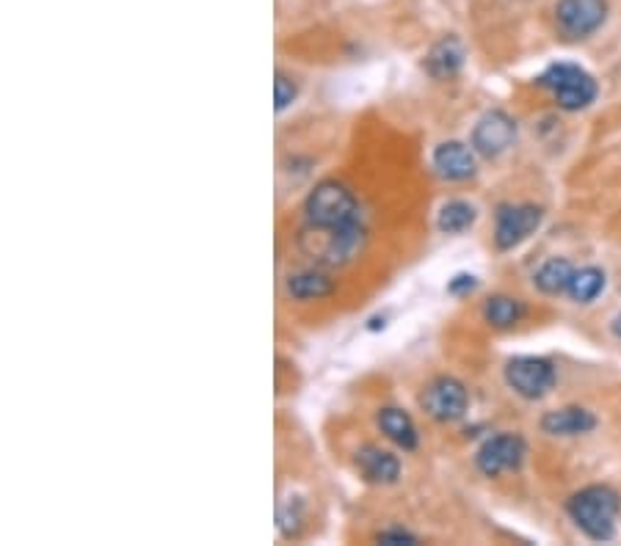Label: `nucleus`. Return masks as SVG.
<instances>
[{
	"label": "nucleus",
	"mask_w": 621,
	"mask_h": 546,
	"mask_svg": "<svg viewBox=\"0 0 621 546\" xmlns=\"http://www.w3.org/2000/svg\"><path fill=\"white\" fill-rule=\"evenodd\" d=\"M304 221L309 232H340V229L362 223L359 216V201L351 190L337 179H324L309 190L304 199Z\"/></svg>",
	"instance_id": "1"
},
{
	"label": "nucleus",
	"mask_w": 621,
	"mask_h": 546,
	"mask_svg": "<svg viewBox=\"0 0 621 546\" xmlns=\"http://www.w3.org/2000/svg\"><path fill=\"white\" fill-rule=\"evenodd\" d=\"M577 529L591 540H610L615 535V522L621 513V500L610 485H588L580 489L566 505Z\"/></svg>",
	"instance_id": "2"
},
{
	"label": "nucleus",
	"mask_w": 621,
	"mask_h": 546,
	"mask_svg": "<svg viewBox=\"0 0 621 546\" xmlns=\"http://www.w3.org/2000/svg\"><path fill=\"white\" fill-rule=\"evenodd\" d=\"M538 86H544L564 111H582L597 100L599 91L593 75L577 64H553L538 75Z\"/></svg>",
	"instance_id": "3"
},
{
	"label": "nucleus",
	"mask_w": 621,
	"mask_h": 546,
	"mask_svg": "<svg viewBox=\"0 0 621 546\" xmlns=\"http://www.w3.org/2000/svg\"><path fill=\"white\" fill-rule=\"evenodd\" d=\"M608 20V0H558L555 31L566 42H582L597 34Z\"/></svg>",
	"instance_id": "4"
},
{
	"label": "nucleus",
	"mask_w": 621,
	"mask_h": 546,
	"mask_svg": "<svg viewBox=\"0 0 621 546\" xmlns=\"http://www.w3.org/2000/svg\"><path fill=\"white\" fill-rule=\"evenodd\" d=\"M421 408L437 423H456L470 408V392L454 375H439L421 392Z\"/></svg>",
	"instance_id": "5"
},
{
	"label": "nucleus",
	"mask_w": 621,
	"mask_h": 546,
	"mask_svg": "<svg viewBox=\"0 0 621 546\" xmlns=\"http://www.w3.org/2000/svg\"><path fill=\"white\" fill-rule=\"evenodd\" d=\"M553 362L542 357H516L505 364V384L525 401H542L555 386Z\"/></svg>",
	"instance_id": "6"
},
{
	"label": "nucleus",
	"mask_w": 621,
	"mask_h": 546,
	"mask_svg": "<svg viewBox=\"0 0 621 546\" xmlns=\"http://www.w3.org/2000/svg\"><path fill=\"white\" fill-rule=\"evenodd\" d=\"M544 221V210L538 205H500L494 212V245L500 251H511L525 243Z\"/></svg>",
	"instance_id": "7"
},
{
	"label": "nucleus",
	"mask_w": 621,
	"mask_h": 546,
	"mask_svg": "<svg viewBox=\"0 0 621 546\" xmlns=\"http://www.w3.org/2000/svg\"><path fill=\"white\" fill-rule=\"evenodd\" d=\"M527 456V445L520 434H498L483 441L476 452V467L487 478H500L505 472H516Z\"/></svg>",
	"instance_id": "8"
},
{
	"label": "nucleus",
	"mask_w": 621,
	"mask_h": 546,
	"mask_svg": "<svg viewBox=\"0 0 621 546\" xmlns=\"http://www.w3.org/2000/svg\"><path fill=\"white\" fill-rule=\"evenodd\" d=\"M516 141V122L505 111H487L472 130V150L483 157H500Z\"/></svg>",
	"instance_id": "9"
},
{
	"label": "nucleus",
	"mask_w": 621,
	"mask_h": 546,
	"mask_svg": "<svg viewBox=\"0 0 621 546\" xmlns=\"http://www.w3.org/2000/svg\"><path fill=\"white\" fill-rule=\"evenodd\" d=\"M476 155L478 152L472 150V146L461 144V141H445V144H439L432 155L434 172H437L443 179H448V183H465V179L476 177L478 172Z\"/></svg>",
	"instance_id": "10"
},
{
	"label": "nucleus",
	"mask_w": 621,
	"mask_h": 546,
	"mask_svg": "<svg viewBox=\"0 0 621 546\" xmlns=\"http://www.w3.org/2000/svg\"><path fill=\"white\" fill-rule=\"evenodd\" d=\"M357 469L368 483L392 485L401 480V461L390 450H381L375 445H364L357 450Z\"/></svg>",
	"instance_id": "11"
},
{
	"label": "nucleus",
	"mask_w": 621,
	"mask_h": 546,
	"mask_svg": "<svg viewBox=\"0 0 621 546\" xmlns=\"http://www.w3.org/2000/svg\"><path fill=\"white\" fill-rule=\"evenodd\" d=\"M465 58H467L465 45H461L456 36H445V40H439L437 45L426 53L423 69H426L434 80H450L461 73Z\"/></svg>",
	"instance_id": "12"
},
{
	"label": "nucleus",
	"mask_w": 621,
	"mask_h": 546,
	"mask_svg": "<svg viewBox=\"0 0 621 546\" xmlns=\"http://www.w3.org/2000/svg\"><path fill=\"white\" fill-rule=\"evenodd\" d=\"M597 428V417L588 408L564 406L542 417V430L549 436H582Z\"/></svg>",
	"instance_id": "13"
},
{
	"label": "nucleus",
	"mask_w": 621,
	"mask_h": 546,
	"mask_svg": "<svg viewBox=\"0 0 621 546\" xmlns=\"http://www.w3.org/2000/svg\"><path fill=\"white\" fill-rule=\"evenodd\" d=\"M375 425H379L381 434H384L390 441H395L401 450H417V445H421L417 425H414V419L408 417L403 408L397 406L381 408V412L375 414Z\"/></svg>",
	"instance_id": "14"
},
{
	"label": "nucleus",
	"mask_w": 621,
	"mask_h": 546,
	"mask_svg": "<svg viewBox=\"0 0 621 546\" xmlns=\"http://www.w3.org/2000/svg\"><path fill=\"white\" fill-rule=\"evenodd\" d=\"M285 291L293 302H324L335 293V282H331L329 273L309 267V271L291 273L285 280Z\"/></svg>",
	"instance_id": "15"
},
{
	"label": "nucleus",
	"mask_w": 621,
	"mask_h": 546,
	"mask_svg": "<svg viewBox=\"0 0 621 546\" xmlns=\"http://www.w3.org/2000/svg\"><path fill=\"white\" fill-rule=\"evenodd\" d=\"M575 276V265L564 256H553V260L544 262L542 267L533 276V285L544 293V296H560V293L569 291V282Z\"/></svg>",
	"instance_id": "16"
},
{
	"label": "nucleus",
	"mask_w": 621,
	"mask_h": 546,
	"mask_svg": "<svg viewBox=\"0 0 621 546\" xmlns=\"http://www.w3.org/2000/svg\"><path fill=\"white\" fill-rule=\"evenodd\" d=\"M522 315H525V307H522L520 298L492 296L483 304V318H487L492 329H514L522 320Z\"/></svg>",
	"instance_id": "17"
},
{
	"label": "nucleus",
	"mask_w": 621,
	"mask_h": 546,
	"mask_svg": "<svg viewBox=\"0 0 621 546\" xmlns=\"http://www.w3.org/2000/svg\"><path fill=\"white\" fill-rule=\"evenodd\" d=\"M604 291V271L588 265V267H575V276L569 282V298L577 304H591L593 298L602 296Z\"/></svg>",
	"instance_id": "18"
},
{
	"label": "nucleus",
	"mask_w": 621,
	"mask_h": 546,
	"mask_svg": "<svg viewBox=\"0 0 621 546\" xmlns=\"http://www.w3.org/2000/svg\"><path fill=\"white\" fill-rule=\"evenodd\" d=\"M476 218H478V210L470 205V201L454 199V201H448V205H443V210H439V216H437V227H439V232H445V234H461V232H467L472 223H476Z\"/></svg>",
	"instance_id": "19"
},
{
	"label": "nucleus",
	"mask_w": 621,
	"mask_h": 546,
	"mask_svg": "<svg viewBox=\"0 0 621 546\" xmlns=\"http://www.w3.org/2000/svg\"><path fill=\"white\" fill-rule=\"evenodd\" d=\"M276 527L285 538H296L304 527V502L302 500H287L282 502L276 511Z\"/></svg>",
	"instance_id": "20"
},
{
	"label": "nucleus",
	"mask_w": 621,
	"mask_h": 546,
	"mask_svg": "<svg viewBox=\"0 0 621 546\" xmlns=\"http://www.w3.org/2000/svg\"><path fill=\"white\" fill-rule=\"evenodd\" d=\"M298 100V84L296 78H291L287 73H276L274 80V102H276V113L287 111L293 102Z\"/></svg>",
	"instance_id": "21"
},
{
	"label": "nucleus",
	"mask_w": 621,
	"mask_h": 546,
	"mask_svg": "<svg viewBox=\"0 0 621 546\" xmlns=\"http://www.w3.org/2000/svg\"><path fill=\"white\" fill-rule=\"evenodd\" d=\"M375 540H379V544H390V546H401V544H421V538H417V535L408 533V529H403V527L381 529V533H375Z\"/></svg>",
	"instance_id": "22"
},
{
	"label": "nucleus",
	"mask_w": 621,
	"mask_h": 546,
	"mask_svg": "<svg viewBox=\"0 0 621 546\" xmlns=\"http://www.w3.org/2000/svg\"><path fill=\"white\" fill-rule=\"evenodd\" d=\"M478 287V280L472 276V273H456L454 280L448 282V293L450 296H456V298H465V296H470L472 291Z\"/></svg>",
	"instance_id": "23"
},
{
	"label": "nucleus",
	"mask_w": 621,
	"mask_h": 546,
	"mask_svg": "<svg viewBox=\"0 0 621 546\" xmlns=\"http://www.w3.org/2000/svg\"><path fill=\"white\" fill-rule=\"evenodd\" d=\"M613 335L619 337V340H621V315H619V318L613 320Z\"/></svg>",
	"instance_id": "24"
}]
</instances>
